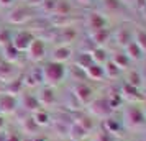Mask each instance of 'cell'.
<instances>
[{
    "label": "cell",
    "instance_id": "1",
    "mask_svg": "<svg viewBox=\"0 0 146 141\" xmlns=\"http://www.w3.org/2000/svg\"><path fill=\"white\" fill-rule=\"evenodd\" d=\"M43 69V81L46 82L48 85H58L61 81H62V77H64V72H66V69L62 64L59 62H48L44 67H41Z\"/></svg>",
    "mask_w": 146,
    "mask_h": 141
},
{
    "label": "cell",
    "instance_id": "2",
    "mask_svg": "<svg viewBox=\"0 0 146 141\" xmlns=\"http://www.w3.org/2000/svg\"><path fill=\"white\" fill-rule=\"evenodd\" d=\"M31 8L28 5H17L13 7L7 15V23L8 25H25L27 21L31 20Z\"/></svg>",
    "mask_w": 146,
    "mask_h": 141
},
{
    "label": "cell",
    "instance_id": "3",
    "mask_svg": "<svg viewBox=\"0 0 146 141\" xmlns=\"http://www.w3.org/2000/svg\"><path fill=\"white\" fill-rule=\"evenodd\" d=\"M35 38L36 36L31 33V30H17V31H13V36H12V44L20 53H23V51L27 53V49L33 43Z\"/></svg>",
    "mask_w": 146,
    "mask_h": 141
},
{
    "label": "cell",
    "instance_id": "4",
    "mask_svg": "<svg viewBox=\"0 0 146 141\" xmlns=\"http://www.w3.org/2000/svg\"><path fill=\"white\" fill-rule=\"evenodd\" d=\"M27 56L30 61L33 62H40L46 58V44L41 38H35L33 43L30 44V48L27 49Z\"/></svg>",
    "mask_w": 146,
    "mask_h": 141
},
{
    "label": "cell",
    "instance_id": "5",
    "mask_svg": "<svg viewBox=\"0 0 146 141\" xmlns=\"http://www.w3.org/2000/svg\"><path fill=\"white\" fill-rule=\"evenodd\" d=\"M17 108H18V99L15 95L8 92H0V113L5 117L13 113Z\"/></svg>",
    "mask_w": 146,
    "mask_h": 141
},
{
    "label": "cell",
    "instance_id": "6",
    "mask_svg": "<svg viewBox=\"0 0 146 141\" xmlns=\"http://www.w3.org/2000/svg\"><path fill=\"white\" fill-rule=\"evenodd\" d=\"M18 77H20V75L17 72V66L2 59V62H0V81H3V82L8 84V82L15 81V79H18Z\"/></svg>",
    "mask_w": 146,
    "mask_h": 141
},
{
    "label": "cell",
    "instance_id": "7",
    "mask_svg": "<svg viewBox=\"0 0 146 141\" xmlns=\"http://www.w3.org/2000/svg\"><path fill=\"white\" fill-rule=\"evenodd\" d=\"M35 97L38 99L40 105H43V107H48V105L54 103V100H56V94H54V89L51 85H43L40 89L38 95H35Z\"/></svg>",
    "mask_w": 146,
    "mask_h": 141
},
{
    "label": "cell",
    "instance_id": "8",
    "mask_svg": "<svg viewBox=\"0 0 146 141\" xmlns=\"http://www.w3.org/2000/svg\"><path fill=\"white\" fill-rule=\"evenodd\" d=\"M20 103L23 105L25 110L30 112V113H33V112H36V110H40L41 108L38 99H36L35 95H31V94H23L21 95V99L18 100V105H20Z\"/></svg>",
    "mask_w": 146,
    "mask_h": 141
},
{
    "label": "cell",
    "instance_id": "9",
    "mask_svg": "<svg viewBox=\"0 0 146 141\" xmlns=\"http://www.w3.org/2000/svg\"><path fill=\"white\" fill-rule=\"evenodd\" d=\"M31 120L35 121L36 126H46V125H49V121H51V117H49V113H48L46 110L40 108V110H36V112L31 113Z\"/></svg>",
    "mask_w": 146,
    "mask_h": 141
},
{
    "label": "cell",
    "instance_id": "10",
    "mask_svg": "<svg viewBox=\"0 0 146 141\" xmlns=\"http://www.w3.org/2000/svg\"><path fill=\"white\" fill-rule=\"evenodd\" d=\"M71 58V49L66 46H59L56 48L53 51V54H51V61L53 62H59V64H62L64 61H67Z\"/></svg>",
    "mask_w": 146,
    "mask_h": 141
},
{
    "label": "cell",
    "instance_id": "11",
    "mask_svg": "<svg viewBox=\"0 0 146 141\" xmlns=\"http://www.w3.org/2000/svg\"><path fill=\"white\" fill-rule=\"evenodd\" d=\"M2 59L3 61H7V62H17V61L20 59V51L18 49H15L13 48V44H8V46H5V48H2Z\"/></svg>",
    "mask_w": 146,
    "mask_h": 141
},
{
    "label": "cell",
    "instance_id": "12",
    "mask_svg": "<svg viewBox=\"0 0 146 141\" xmlns=\"http://www.w3.org/2000/svg\"><path fill=\"white\" fill-rule=\"evenodd\" d=\"M12 36H13L12 28H0V49L12 44Z\"/></svg>",
    "mask_w": 146,
    "mask_h": 141
},
{
    "label": "cell",
    "instance_id": "13",
    "mask_svg": "<svg viewBox=\"0 0 146 141\" xmlns=\"http://www.w3.org/2000/svg\"><path fill=\"white\" fill-rule=\"evenodd\" d=\"M40 5L46 13H53L54 10H56V0H43Z\"/></svg>",
    "mask_w": 146,
    "mask_h": 141
},
{
    "label": "cell",
    "instance_id": "14",
    "mask_svg": "<svg viewBox=\"0 0 146 141\" xmlns=\"http://www.w3.org/2000/svg\"><path fill=\"white\" fill-rule=\"evenodd\" d=\"M77 97H80L84 102H87L90 99V89L86 87V85H79L77 87Z\"/></svg>",
    "mask_w": 146,
    "mask_h": 141
},
{
    "label": "cell",
    "instance_id": "15",
    "mask_svg": "<svg viewBox=\"0 0 146 141\" xmlns=\"http://www.w3.org/2000/svg\"><path fill=\"white\" fill-rule=\"evenodd\" d=\"M84 133H86V128L79 126V125H74V126H71V138H74V140L82 138V136H84Z\"/></svg>",
    "mask_w": 146,
    "mask_h": 141
},
{
    "label": "cell",
    "instance_id": "16",
    "mask_svg": "<svg viewBox=\"0 0 146 141\" xmlns=\"http://www.w3.org/2000/svg\"><path fill=\"white\" fill-rule=\"evenodd\" d=\"M23 128H25L27 133H33L35 130H38V126L35 125V121L31 120V117H30V118H25V121H23Z\"/></svg>",
    "mask_w": 146,
    "mask_h": 141
},
{
    "label": "cell",
    "instance_id": "17",
    "mask_svg": "<svg viewBox=\"0 0 146 141\" xmlns=\"http://www.w3.org/2000/svg\"><path fill=\"white\" fill-rule=\"evenodd\" d=\"M90 25H92V28H100L102 25H104V20L100 18L99 15H90Z\"/></svg>",
    "mask_w": 146,
    "mask_h": 141
},
{
    "label": "cell",
    "instance_id": "18",
    "mask_svg": "<svg viewBox=\"0 0 146 141\" xmlns=\"http://www.w3.org/2000/svg\"><path fill=\"white\" fill-rule=\"evenodd\" d=\"M5 141H21V136L17 133H5Z\"/></svg>",
    "mask_w": 146,
    "mask_h": 141
},
{
    "label": "cell",
    "instance_id": "19",
    "mask_svg": "<svg viewBox=\"0 0 146 141\" xmlns=\"http://www.w3.org/2000/svg\"><path fill=\"white\" fill-rule=\"evenodd\" d=\"M15 0H0V8H8L13 5Z\"/></svg>",
    "mask_w": 146,
    "mask_h": 141
},
{
    "label": "cell",
    "instance_id": "20",
    "mask_svg": "<svg viewBox=\"0 0 146 141\" xmlns=\"http://www.w3.org/2000/svg\"><path fill=\"white\" fill-rule=\"evenodd\" d=\"M5 125H7V120H5V117H3V115H0V131H3Z\"/></svg>",
    "mask_w": 146,
    "mask_h": 141
},
{
    "label": "cell",
    "instance_id": "21",
    "mask_svg": "<svg viewBox=\"0 0 146 141\" xmlns=\"http://www.w3.org/2000/svg\"><path fill=\"white\" fill-rule=\"evenodd\" d=\"M21 141H44L43 138H38V136H28V138H21Z\"/></svg>",
    "mask_w": 146,
    "mask_h": 141
},
{
    "label": "cell",
    "instance_id": "22",
    "mask_svg": "<svg viewBox=\"0 0 146 141\" xmlns=\"http://www.w3.org/2000/svg\"><path fill=\"white\" fill-rule=\"evenodd\" d=\"M84 2H86V3H87V2H89V0H84Z\"/></svg>",
    "mask_w": 146,
    "mask_h": 141
},
{
    "label": "cell",
    "instance_id": "23",
    "mask_svg": "<svg viewBox=\"0 0 146 141\" xmlns=\"http://www.w3.org/2000/svg\"><path fill=\"white\" fill-rule=\"evenodd\" d=\"M21 2H27V0H21Z\"/></svg>",
    "mask_w": 146,
    "mask_h": 141
}]
</instances>
